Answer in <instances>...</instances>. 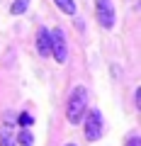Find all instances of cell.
Wrapping results in <instances>:
<instances>
[{
    "instance_id": "cell-5",
    "label": "cell",
    "mask_w": 141,
    "mask_h": 146,
    "mask_svg": "<svg viewBox=\"0 0 141 146\" xmlns=\"http://www.w3.org/2000/svg\"><path fill=\"white\" fill-rule=\"evenodd\" d=\"M37 51L39 56H51V32L46 29L37 32Z\"/></svg>"
},
{
    "instance_id": "cell-3",
    "label": "cell",
    "mask_w": 141,
    "mask_h": 146,
    "mask_svg": "<svg viewBox=\"0 0 141 146\" xmlns=\"http://www.w3.org/2000/svg\"><path fill=\"white\" fill-rule=\"evenodd\" d=\"M95 15H97V22L105 29H112L115 27V7H112V0H95Z\"/></svg>"
},
{
    "instance_id": "cell-8",
    "label": "cell",
    "mask_w": 141,
    "mask_h": 146,
    "mask_svg": "<svg viewBox=\"0 0 141 146\" xmlns=\"http://www.w3.org/2000/svg\"><path fill=\"white\" fill-rule=\"evenodd\" d=\"M27 7H29V0H15L12 7H10V12H12V15H22Z\"/></svg>"
},
{
    "instance_id": "cell-4",
    "label": "cell",
    "mask_w": 141,
    "mask_h": 146,
    "mask_svg": "<svg viewBox=\"0 0 141 146\" xmlns=\"http://www.w3.org/2000/svg\"><path fill=\"white\" fill-rule=\"evenodd\" d=\"M51 56L56 58L58 63L66 61V39H63V32L61 29H54L51 32Z\"/></svg>"
},
{
    "instance_id": "cell-9",
    "label": "cell",
    "mask_w": 141,
    "mask_h": 146,
    "mask_svg": "<svg viewBox=\"0 0 141 146\" xmlns=\"http://www.w3.org/2000/svg\"><path fill=\"white\" fill-rule=\"evenodd\" d=\"M32 122H34V119H32V115H27V112H22V115H20V124H22V129H24V127H29Z\"/></svg>"
},
{
    "instance_id": "cell-10",
    "label": "cell",
    "mask_w": 141,
    "mask_h": 146,
    "mask_svg": "<svg viewBox=\"0 0 141 146\" xmlns=\"http://www.w3.org/2000/svg\"><path fill=\"white\" fill-rule=\"evenodd\" d=\"M126 146H141V139L139 136H129L126 139Z\"/></svg>"
},
{
    "instance_id": "cell-11",
    "label": "cell",
    "mask_w": 141,
    "mask_h": 146,
    "mask_svg": "<svg viewBox=\"0 0 141 146\" xmlns=\"http://www.w3.org/2000/svg\"><path fill=\"white\" fill-rule=\"evenodd\" d=\"M0 146H15V144H12V139H3V141H0Z\"/></svg>"
},
{
    "instance_id": "cell-1",
    "label": "cell",
    "mask_w": 141,
    "mask_h": 146,
    "mask_svg": "<svg viewBox=\"0 0 141 146\" xmlns=\"http://www.w3.org/2000/svg\"><path fill=\"white\" fill-rule=\"evenodd\" d=\"M85 107H88V90H85L83 85H78V88H73V93L68 98V105H66L68 122H71V124H80Z\"/></svg>"
},
{
    "instance_id": "cell-12",
    "label": "cell",
    "mask_w": 141,
    "mask_h": 146,
    "mask_svg": "<svg viewBox=\"0 0 141 146\" xmlns=\"http://www.w3.org/2000/svg\"><path fill=\"white\" fill-rule=\"evenodd\" d=\"M66 146H75V144H66Z\"/></svg>"
},
{
    "instance_id": "cell-2",
    "label": "cell",
    "mask_w": 141,
    "mask_h": 146,
    "mask_svg": "<svg viewBox=\"0 0 141 146\" xmlns=\"http://www.w3.org/2000/svg\"><path fill=\"white\" fill-rule=\"evenodd\" d=\"M102 136V115L97 110H90L85 115V139L88 141H97Z\"/></svg>"
},
{
    "instance_id": "cell-7",
    "label": "cell",
    "mask_w": 141,
    "mask_h": 146,
    "mask_svg": "<svg viewBox=\"0 0 141 146\" xmlns=\"http://www.w3.org/2000/svg\"><path fill=\"white\" fill-rule=\"evenodd\" d=\"M58 5V10H63L66 15H75V3L73 0H54Z\"/></svg>"
},
{
    "instance_id": "cell-6",
    "label": "cell",
    "mask_w": 141,
    "mask_h": 146,
    "mask_svg": "<svg viewBox=\"0 0 141 146\" xmlns=\"http://www.w3.org/2000/svg\"><path fill=\"white\" fill-rule=\"evenodd\" d=\"M17 144H20V146H34V136H32V131L27 129V127L17 134Z\"/></svg>"
}]
</instances>
